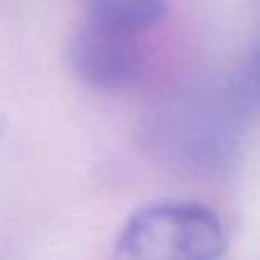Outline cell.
I'll return each instance as SVG.
<instances>
[{
  "label": "cell",
  "mask_w": 260,
  "mask_h": 260,
  "mask_svg": "<svg viewBox=\"0 0 260 260\" xmlns=\"http://www.w3.org/2000/svg\"><path fill=\"white\" fill-rule=\"evenodd\" d=\"M221 219L201 203L165 201L137 210L117 238L119 258L212 260L226 251Z\"/></svg>",
  "instance_id": "cell-1"
},
{
  "label": "cell",
  "mask_w": 260,
  "mask_h": 260,
  "mask_svg": "<svg viewBox=\"0 0 260 260\" xmlns=\"http://www.w3.org/2000/svg\"><path fill=\"white\" fill-rule=\"evenodd\" d=\"M76 76L101 91H128L142 82L146 57L137 37L85 23L71 41Z\"/></svg>",
  "instance_id": "cell-2"
},
{
  "label": "cell",
  "mask_w": 260,
  "mask_h": 260,
  "mask_svg": "<svg viewBox=\"0 0 260 260\" xmlns=\"http://www.w3.org/2000/svg\"><path fill=\"white\" fill-rule=\"evenodd\" d=\"M85 23L139 37L167 16V0H80Z\"/></svg>",
  "instance_id": "cell-3"
},
{
  "label": "cell",
  "mask_w": 260,
  "mask_h": 260,
  "mask_svg": "<svg viewBox=\"0 0 260 260\" xmlns=\"http://www.w3.org/2000/svg\"><path fill=\"white\" fill-rule=\"evenodd\" d=\"M240 99L247 105H260V46L240 78Z\"/></svg>",
  "instance_id": "cell-4"
}]
</instances>
